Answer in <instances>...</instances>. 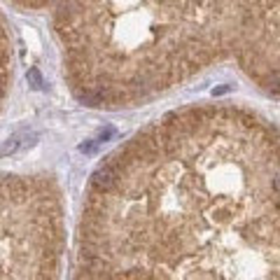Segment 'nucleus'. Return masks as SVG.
Here are the masks:
<instances>
[{
    "label": "nucleus",
    "mask_w": 280,
    "mask_h": 280,
    "mask_svg": "<svg viewBox=\"0 0 280 280\" xmlns=\"http://www.w3.org/2000/svg\"><path fill=\"white\" fill-rule=\"evenodd\" d=\"M70 280H278V136L236 105L168 112L93 170Z\"/></svg>",
    "instance_id": "nucleus-1"
},
{
    "label": "nucleus",
    "mask_w": 280,
    "mask_h": 280,
    "mask_svg": "<svg viewBox=\"0 0 280 280\" xmlns=\"http://www.w3.org/2000/svg\"><path fill=\"white\" fill-rule=\"evenodd\" d=\"M72 93L136 105L236 59L262 84L278 77V0H54Z\"/></svg>",
    "instance_id": "nucleus-2"
},
{
    "label": "nucleus",
    "mask_w": 280,
    "mask_h": 280,
    "mask_svg": "<svg viewBox=\"0 0 280 280\" xmlns=\"http://www.w3.org/2000/svg\"><path fill=\"white\" fill-rule=\"evenodd\" d=\"M66 201L49 175L0 170V280H61Z\"/></svg>",
    "instance_id": "nucleus-3"
},
{
    "label": "nucleus",
    "mask_w": 280,
    "mask_h": 280,
    "mask_svg": "<svg viewBox=\"0 0 280 280\" xmlns=\"http://www.w3.org/2000/svg\"><path fill=\"white\" fill-rule=\"evenodd\" d=\"M12 82V35L5 23V17L0 14V108L10 93Z\"/></svg>",
    "instance_id": "nucleus-4"
},
{
    "label": "nucleus",
    "mask_w": 280,
    "mask_h": 280,
    "mask_svg": "<svg viewBox=\"0 0 280 280\" xmlns=\"http://www.w3.org/2000/svg\"><path fill=\"white\" fill-rule=\"evenodd\" d=\"M14 3H17V5H23V7H33V10L54 5V0H14Z\"/></svg>",
    "instance_id": "nucleus-5"
}]
</instances>
